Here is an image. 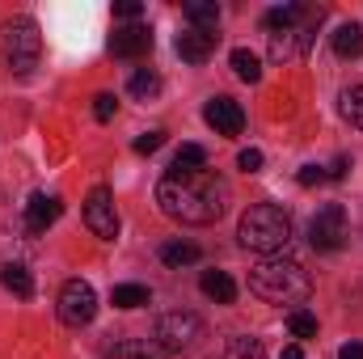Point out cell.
<instances>
[{
  "instance_id": "obj_1",
  "label": "cell",
  "mask_w": 363,
  "mask_h": 359,
  "mask_svg": "<svg viewBox=\"0 0 363 359\" xmlns=\"http://www.w3.org/2000/svg\"><path fill=\"white\" fill-rule=\"evenodd\" d=\"M157 203L178 224H216L228 211V182L216 170H169L157 182Z\"/></svg>"
},
{
  "instance_id": "obj_2",
  "label": "cell",
  "mask_w": 363,
  "mask_h": 359,
  "mask_svg": "<svg viewBox=\"0 0 363 359\" xmlns=\"http://www.w3.org/2000/svg\"><path fill=\"white\" fill-rule=\"evenodd\" d=\"M250 292L267 304H304L313 296V279L296 258H262L250 270Z\"/></svg>"
},
{
  "instance_id": "obj_3",
  "label": "cell",
  "mask_w": 363,
  "mask_h": 359,
  "mask_svg": "<svg viewBox=\"0 0 363 359\" xmlns=\"http://www.w3.org/2000/svg\"><path fill=\"white\" fill-rule=\"evenodd\" d=\"M237 237H241L245 250H258V254L274 258V254L287 250V241H291V216H287L283 207H274V203H254V207L241 216Z\"/></svg>"
},
{
  "instance_id": "obj_4",
  "label": "cell",
  "mask_w": 363,
  "mask_h": 359,
  "mask_svg": "<svg viewBox=\"0 0 363 359\" xmlns=\"http://www.w3.org/2000/svg\"><path fill=\"white\" fill-rule=\"evenodd\" d=\"M38 51H43V38H38V26L30 17H13L4 26V55H9V68L17 77H26L34 64H38Z\"/></svg>"
},
{
  "instance_id": "obj_5",
  "label": "cell",
  "mask_w": 363,
  "mask_h": 359,
  "mask_svg": "<svg viewBox=\"0 0 363 359\" xmlns=\"http://www.w3.org/2000/svg\"><path fill=\"white\" fill-rule=\"evenodd\" d=\"M308 241H313V250H321V254L342 250V245H347V207H342V203H325V207L308 220Z\"/></svg>"
},
{
  "instance_id": "obj_6",
  "label": "cell",
  "mask_w": 363,
  "mask_h": 359,
  "mask_svg": "<svg viewBox=\"0 0 363 359\" xmlns=\"http://www.w3.org/2000/svg\"><path fill=\"white\" fill-rule=\"evenodd\" d=\"M93 317H97V292L85 279H68L60 287V321L81 330V326H89Z\"/></svg>"
},
{
  "instance_id": "obj_7",
  "label": "cell",
  "mask_w": 363,
  "mask_h": 359,
  "mask_svg": "<svg viewBox=\"0 0 363 359\" xmlns=\"http://www.w3.org/2000/svg\"><path fill=\"white\" fill-rule=\"evenodd\" d=\"M203 338V321L194 317V313H165L161 321H157V343L165 347V351H186L190 343H199Z\"/></svg>"
},
{
  "instance_id": "obj_8",
  "label": "cell",
  "mask_w": 363,
  "mask_h": 359,
  "mask_svg": "<svg viewBox=\"0 0 363 359\" xmlns=\"http://www.w3.org/2000/svg\"><path fill=\"white\" fill-rule=\"evenodd\" d=\"M85 224H89L93 237H101V241L118 237V211H114V194L106 186L89 190V199H85Z\"/></svg>"
},
{
  "instance_id": "obj_9",
  "label": "cell",
  "mask_w": 363,
  "mask_h": 359,
  "mask_svg": "<svg viewBox=\"0 0 363 359\" xmlns=\"http://www.w3.org/2000/svg\"><path fill=\"white\" fill-rule=\"evenodd\" d=\"M317 21H321V9H313V13L304 17V26L283 30V34H271V60H279V64L300 60V55L313 47V30H317Z\"/></svg>"
},
{
  "instance_id": "obj_10",
  "label": "cell",
  "mask_w": 363,
  "mask_h": 359,
  "mask_svg": "<svg viewBox=\"0 0 363 359\" xmlns=\"http://www.w3.org/2000/svg\"><path fill=\"white\" fill-rule=\"evenodd\" d=\"M110 51H114L118 60L148 55V51H152V30H148V26H135V21H127V26H118V30L110 34Z\"/></svg>"
},
{
  "instance_id": "obj_11",
  "label": "cell",
  "mask_w": 363,
  "mask_h": 359,
  "mask_svg": "<svg viewBox=\"0 0 363 359\" xmlns=\"http://www.w3.org/2000/svg\"><path fill=\"white\" fill-rule=\"evenodd\" d=\"M203 118H207V127H216V136H241V127H245V110L233 97H211Z\"/></svg>"
},
{
  "instance_id": "obj_12",
  "label": "cell",
  "mask_w": 363,
  "mask_h": 359,
  "mask_svg": "<svg viewBox=\"0 0 363 359\" xmlns=\"http://www.w3.org/2000/svg\"><path fill=\"white\" fill-rule=\"evenodd\" d=\"M60 211H64V203L55 199V194H30V203H26V233H47L55 220H60Z\"/></svg>"
},
{
  "instance_id": "obj_13",
  "label": "cell",
  "mask_w": 363,
  "mask_h": 359,
  "mask_svg": "<svg viewBox=\"0 0 363 359\" xmlns=\"http://www.w3.org/2000/svg\"><path fill=\"white\" fill-rule=\"evenodd\" d=\"M216 51V34H203V30H186L178 34V55L186 64H207Z\"/></svg>"
},
{
  "instance_id": "obj_14",
  "label": "cell",
  "mask_w": 363,
  "mask_h": 359,
  "mask_svg": "<svg viewBox=\"0 0 363 359\" xmlns=\"http://www.w3.org/2000/svg\"><path fill=\"white\" fill-rule=\"evenodd\" d=\"M110 359H182L178 351H165L157 338H127V343H118Z\"/></svg>"
},
{
  "instance_id": "obj_15",
  "label": "cell",
  "mask_w": 363,
  "mask_h": 359,
  "mask_svg": "<svg viewBox=\"0 0 363 359\" xmlns=\"http://www.w3.org/2000/svg\"><path fill=\"white\" fill-rule=\"evenodd\" d=\"M199 287H203V296L216 300V304H233V300H237V283H233L228 270H203Z\"/></svg>"
},
{
  "instance_id": "obj_16",
  "label": "cell",
  "mask_w": 363,
  "mask_h": 359,
  "mask_svg": "<svg viewBox=\"0 0 363 359\" xmlns=\"http://www.w3.org/2000/svg\"><path fill=\"white\" fill-rule=\"evenodd\" d=\"M330 43H334V51H338L342 60H355V55H363V26L359 21L338 26V30L330 34Z\"/></svg>"
},
{
  "instance_id": "obj_17",
  "label": "cell",
  "mask_w": 363,
  "mask_h": 359,
  "mask_svg": "<svg viewBox=\"0 0 363 359\" xmlns=\"http://www.w3.org/2000/svg\"><path fill=\"white\" fill-rule=\"evenodd\" d=\"M186 17H190V30L216 34V26H220V4H216V0H190V4H186Z\"/></svg>"
},
{
  "instance_id": "obj_18",
  "label": "cell",
  "mask_w": 363,
  "mask_h": 359,
  "mask_svg": "<svg viewBox=\"0 0 363 359\" xmlns=\"http://www.w3.org/2000/svg\"><path fill=\"white\" fill-rule=\"evenodd\" d=\"M152 300V292L144 287V283H118L114 292H110V304L114 309H144Z\"/></svg>"
},
{
  "instance_id": "obj_19",
  "label": "cell",
  "mask_w": 363,
  "mask_h": 359,
  "mask_svg": "<svg viewBox=\"0 0 363 359\" xmlns=\"http://www.w3.org/2000/svg\"><path fill=\"white\" fill-rule=\"evenodd\" d=\"M0 283H4L13 296H21V300L34 296V279H30V270L21 267V263H9V267L0 270Z\"/></svg>"
},
{
  "instance_id": "obj_20",
  "label": "cell",
  "mask_w": 363,
  "mask_h": 359,
  "mask_svg": "<svg viewBox=\"0 0 363 359\" xmlns=\"http://www.w3.org/2000/svg\"><path fill=\"white\" fill-rule=\"evenodd\" d=\"M233 72H237L245 85H258V81H262V60H258L250 47H237V51H233Z\"/></svg>"
},
{
  "instance_id": "obj_21",
  "label": "cell",
  "mask_w": 363,
  "mask_h": 359,
  "mask_svg": "<svg viewBox=\"0 0 363 359\" xmlns=\"http://www.w3.org/2000/svg\"><path fill=\"white\" fill-rule=\"evenodd\" d=\"M161 263H165V267H190V263H199V245H190V241H169V245H161Z\"/></svg>"
},
{
  "instance_id": "obj_22",
  "label": "cell",
  "mask_w": 363,
  "mask_h": 359,
  "mask_svg": "<svg viewBox=\"0 0 363 359\" xmlns=\"http://www.w3.org/2000/svg\"><path fill=\"white\" fill-rule=\"evenodd\" d=\"M342 118L351 123V127H359L363 131V85H351V89H342Z\"/></svg>"
},
{
  "instance_id": "obj_23",
  "label": "cell",
  "mask_w": 363,
  "mask_h": 359,
  "mask_svg": "<svg viewBox=\"0 0 363 359\" xmlns=\"http://www.w3.org/2000/svg\"><path fill=\"white\" fill-rule=\"evenodd\" d=\"M224 359H267V351H262L258 338H233L224 347Z\"/></svg>"
},
{
  "instance_id": "obj_24",
  "label": "cell",
  "mask_w": 363,
  "mask_h": 359,
  "mask_svg": "<svg viewBox=\"0 0 363 359\" xmlns=\"http://www.w3.org/2000/svg\"><path fill=\"white\" fill-rule=\"evenodd\" d=\"M203 165H207V153L199 144H182L178 153H174V165L169 170H203Z\"/></svg>"
},
{
  "instance_id": "obj_25",
  "label": "cell",
  "mask_w": 363,
  "mask_h": 359,
  "mask_svg": "<svg viewBox=\"0 0 363 359\" xmlns=\"http://www.w3.org/2000/svg\"><path fill=\"white\" fill-rule=\"evenodd\" d=\"M287 330H291L296 338H317V317L304 313V309H291V313H287Z\"/></svg>"
},
{
  "instance_id": "obj_26",
  "label": "cell",
  "mask_w": 363,
  "mask_h": 359,
  "mask_svg": "<svg viewBox=\"0 0 363 359\" xmlns=\"http://www.w3.org/2000/svg\"><path fill=\"white\" fill-rule=\"evenodd\" d=\"M127 89L135 93V97H144V101H148V97H157V93H161V77L144 68V72H135V77H131V85H127Z\"/></svg>"
},
{
  "instance_id": "obj_27",
  "label": "cell",
  "mask_w": 363,
  "mask_h": 359,
  "mask_svg": "<svg viewBox=\"0 0 363 359\" xmlns=\"http://www.w3.org/2000/svg\"><path fill=\"white\" fill-rule=\"evenodd\" d=\"M114 110H118V97H114V93H97V97H93V114H97V123H110Z\"/></svg>"
},
{
  "instance_id": "obj_28",
  "label": "cell",
  "mask_w": 363,
  "mask_h": 359,
  "mask_svg": "<svg viewBox=\"0 0 363 359\" xmlns=\"http://www.w3.org/2000/svg\"><path fill=\"white\" fill-rule=\"evenodd\" d=\"M161 144H165V131H144V136L135 140V153H140V157H152Z\"/></svg>"
},
{
  "instance_id": "obj_29",
  "label": "cell",
  "mask_w": 363,
  "mask_h": 359,
  "mask_svg": "<svg viewBox=\"0 0 363 359\" xmlns=\"http://www.w3.org/2000/svg\"><path fill=\"white\" fill-rule=\"evenodd\" d=\"M237 165H241L245 174H258V170H262V153H258V148H245V153L237 157Z\"/></svg>"
},
{
  "instance_id": "obj_30",
  "label": "cell",
  "mask_w": 363,
  "mask_h": 359,
  "mask_svg": "<svg viewBox=\"0 0 363 359\" xmlns=\"http://www.w3.org/2000/svg\"><path fill=\"white\" fill-rule=\"evenodd\" d=\"M114 17L135 21V17H140V0H118V4H114Z\"/></svg>"
},
{
  "instance_id": "obj_31",
  "label": "cell",
  "mask_w": 363,
  "mask_h": 359,
  "mask_svg": "<svg viewBox=\"0 0 363 359\" xmlns=\"http://www.w3.org/2000/svg\"><path fill=\"white\" fill-rule=\"evenodd\" d=\"M296 182H300V186H313V182H325V170H321V165H304V170L296 174Z\"/></svg>"
},
{
  "instance_id": "obj_32",
  "label": "cell",
  "mask_w": 363,
  "mask_h": 359,
  "mask_svg": "<svg viewBox=\"0 0 363 359\" xmlns=\"http://www.w3.org/2000/svg\"><path fill=\"white\" fill-rule=\"evenodd\" d=\"M347 170H351V157H338V161H334V165H330V170H325V178H347Z\"/></svg>"
},
{
  "instance_id": "obj_33",
  "label": "cell",
  "mask_w": 363,
  "mask_h": 359,
  "mask_svg": "<svg viewBox=\"0 0 363 359\" xmlns=\"http://www.w3.org/2000/svg\"><path fill=\"white\" fill-rule=\"evenodd\" d=\"M338 359H363V343H347V347L338 351Z\"/></svg>"
},
{
  "instance_id": "obj_34",
  "label": "cell",
  "mask_w": 363,
  "mask_h": 359,
  "mask_svg": "<svg viewBox=\"0 0 363 359\" xmlns=\"http://www.w3.org/2000/svg\"><path fill=\"white\" fill-rule=\"evenodd\" d=\"M283 359H304V351H300V347H287V351H283Z\"/></svg>"
}]
</instances>
